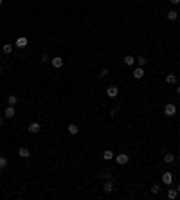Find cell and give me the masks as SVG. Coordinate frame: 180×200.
Here are the masks:
<instances>
[{"label":"cell","mask_w":180,"mask_h":200,"mask_svg":"<svg viewBox=\"0 0 180 200\" xmlns=\"http://www.w3.org/2000/svg\"><path fill=\"white\" fill-rule=\"evenodd\" d=\"M151 193H153V195H158V193H160V186H158V184H153V186H151Z\"/></svg>","instance_id":"7402d4cb"},{"label":"cell","mask_w":180,"mask_h":200,"mask_svg":"<svg viewBox=\"0 0 180 200\" xmlns=\"http://www.w3.org/2000/svg\"><path fill=\"white\" fill-rule=\"evenodd\" d=\"M113 161L117 162L119 166H124V164H128V161H130V157L126 155V153H119V155H115V157H113Z\"/></svg>","instance_id":"6da1fadb"},{"label":"cell","mask_w":180,"mask_h":200,"mask_svg":"<svg viewBox=\"0 0 180 200\" xmlns=\"http://www.w3.org/2000/svg\"><path fill=\"white\" fill-rule=\"evenodd\" d=\"M113 157H115V155H113L112 150H104V152H103V159H104V161H113Z\"/></svg>","instance_id":"8fae6325"},{"label":"cell","mask_w":180,"mask_h":200,"mask_svg":"<svg viewBox=\"0 0 180 200\" xmlns=\"http://www.w3.org/2000/svg\"><path fill=\"white\" fill-rule=\"evenodd\" d=\"M0 60H2V56H0Z\"/></svg>","instance_id":"d6a6232c"},{"label":"cell","mask_w":180,"mask_h":200,"mask_svg":"<svg viewBox=\"0 0 180 200\" xmlns=\"http://www.w3.org/2000/svg\"><path fill=\"white\" fill-rule=\"evenodd\" d=\"M166 83H169V85H175V83H176V76H175V74H167Z\"/></svg>","instance_id":"ac0fdd59"},{"label":"cell","mask_w":180,"mask_h":200,"mask_svg":"<svg viewBox=\"0 0 180 200\" xmlns=\"http://www.w3.org/2000/svg\"><path fill=\"white\" fill-rule=\"evenodd\" d=\"M176 11H175V9H171V11H167V20H171V22H175V20H176Z\"/></svg>","instance_id":"d6986e66"},{"label":"cell","mask_w":180,"mask_h":200,"mask_svg":"<svg viewBox=\"0 0 180 200\" xmlns=\"http://www.w3.org/2000/svg\"><path fill=\"white\" fill-rule=\"evenodd\" d=\"M6 166H7V159H6V157L2 155V157H0V170H4Z\"/></svg>","instance_id":"603a6c76"},{"label":"cell","mask_w":180,"mask_h":200,"mask_svg":"<svg viewBox=\"0 0 180 200\" xmlns=\"http://www.w3.org/2000/svg\"><path fill=\"white\" fill-rule=\"evenodd\" d=\"M135 61H137V58H133V56H130V54H128V56H124V63H126L128 67H132Z\"/></svg>","instance_id":"9a60e30c"},{"label":"cell","mask_w":180,"mask_h":200,"mask_svg":"<svg viewBox=\"0 0 180 200\" xmlns=\"http://www.w3.org/2000/svg\"><path fill=\"white\" fill-rule=\"evenodd\" d=\"M7 103L11 105V107H16V105H18V98L15 96V94H11V96L7 98Z\"/></svg>","instance_id":"5bb4252c"},{"label":"cell","mask_w":180,"mask_h":200,"mask_svg":"<svg viewBox=\"0 0 180 200\" xmlns=\"http://www.w3.org/2000/svg\"><path fill=\"white\" fill-rule=\"evenodd\" d=\"M40 60H41V63H47V61L50 60V56L47 54V52H43V54H41V58H40Z\"/></svg>","instance_id":"cb8c5ba5"},{"label":"cell","mask_w":180,"mask_h":200,"mask_svg":"<svg viewBox=\"0 0 180 200\" xmlns=\"http://www.w3.org/2000/svg\"><path fill=\"white\" fill-rule=\"evenodd\" d=\"M173 182V173H162V184H166V186H169Z\"/></svg>","instance_id":"52a82bcc"},{"label":"cell","mask_w":180,"mask_h":200,"mask_svg":"<svg viewBox=\"0 0 180 200\" xmlns=\"http://www.w3.org/2000/svg\"><path fill=\"white\" fill-rule=\"evenodd\" d=\"M106 96H108V98H117V96H119V87H108Z\"/></svg>","instance_id":"8992f818"},{"label":"cell","mask_w":180,"mask_h":200,"mask_svg":"<svg viewBox=\"0 0 180 200\" xmlns=\"http://www.w3.org/2000/svg\"><path fill=\"white\" fill-rule=\"evenodd\" d=\"M117 114H119V108H117V107H113V108L110 110V115H112V117H115Z\"/></svg>","instance_id":"484cf974"},{"label":"cell","mask_w":180,"mask_h":200,"mask_svg":"<svg viewBox=\"0 0 180 200\" xmlns=\"http://www.w3.org/2000/svg\"><path fill=\"white\" fill-rule=\"evenodd\" d=\"M176 114V107L173 103H167L166 107H164V115H167V117H173V115Z\"/></svg>","instance_id":"7a4b0ae2"},{"label":"cell","mask_w":180,"mask_h":200,"mask_svg":"<svg viewBox=\"0 0 180 200\" xmlns=\"http://www.w3.org/2000/svg\"><path fill=\"white\" fill-rule=\"evenodd\" d=\"M176 191H178V193H180V184H178V186H176Z\"/></svg>","instance_id":"4dcf8cb0"},{"label":"cell","mask_w":180,"mask_h":200,"mask_svg":"<svg viewBox=\"0 0 180 200\" xmlns=\"http://www.w3.org/2000/svg\"><path fill=\"white\" fill-rule=\"evenodd\" d=\"M29 132H31V133H38V132H40V123L33 121V123L29 124Z\"/></svg>","instance_id":"30bf717a"},{"label":"cell","mask_w":180,"mask_h":200,"mask_svg":"<svg viewBox=\"0 0 180 200\" xmlns=\"http://www.w3.org/2000/svg\"><path fill=\"white\" fill-rule=\"evenodd\" d=\"M162 161H164V162H166V164H171V162H173V161H175V155H173V153H166V155H164V159H162Z\"/></svg>","instance_id":"2e32d148"},{"label":"cell","mask_w":180,"mask_h":200,"mask_svg":"<svg viewBox=\"0 0 180 200\" xmlns=\"http://www.w3.org/2000/svg\"><path fill=\"white\" fill-rule=\"evenodd\" d=\"M167 198H171V200H175V198H178V191H176V189H169V191H167Z\"/></svg>","instance_id":"e0dca14e"},{"label":"cell","mask_w":180,"mask_h":200,"mask_svg":"<svg viewBox=\"0 0 180 200\" xmlns=\"http://www.w3.org/2000/svg\"><path fill=\"white\" fill-rule=\"evenodd\" d=\"M178 198H180V196H178Z\"/></svg>","instance_id":"836d02e7"},{"label":"cell","mask_w":180,"mask_h":200,"mask_svg":"<svg viewBox=\"0 0 180 200\" xmlns=\"http://www.w3.org/2000/svg\"><path fill=\"white\" fill-rule=\"evenodd\" d=\"M18 157H22V159H29L31 157V150L27 146H20L18 148Z\"/></svg>","instance_id":"277c9868"},{"label":"cell","mask_w":180,"mask_h":200,"mask_svg":"<svg viewBox=\"0 0 180 200\" xmlns=\"http://www.w3.org/2000/svg\"><path fill=\"white\" fill-rule=\"evenodd\" d=\"M27 44H29V40H27L25 36H20V38H16V41H15L16 49H25V47H27Z\"/></svg>","instance_id":"3957f363"},{"label":"cell","mask_w":180,"mask_h":200,"mask_svg":"<svg viewBox=\"0 0 180 200\" xmlns=\"http://www.w3.org/2000/svg\"><path fill=\"white\" fill-rule=\"evenodd\" d=\"M0 6H2V0H0Z\"/></svg>","instance_id":"1f68e13d"},{"label":"cell","mask_w":180,"mask_h":200,"mask_svg":"<svg viewBox=\"0 0 180 200\" xmlns=\"http://www.w3.org/2000/svg\"><path fill=\"white\" fill-rule=\"evenodd\" d=\"M67 130H69V133H70V135H78V132H79V128H78V126L74 124V123H72V124H69V128H67Z\"/></svg>","instance_id":"4fadbf2b"},{"label":"cell","mask_w":180,"mask_h":200,"mask_svg":"<svg viewBox=\"0 0 180 200\" xmlns=\"http://www.w3.org/2000/svg\"><path fill=\"white\" fill-rule=\"evenodd\" d=\"M50 63H52V67H54V69H61V67H63V58L56 56V58L50 60Z\"/></svg>","instance_id":"ba28073f"},{"label":"cell","mask_w":180,"mask_h":200,"mask_svg":"<svg viewBox=\"0 0 180 200\" xmlns=\"http://www.w3.org/2000/svg\"><path fill=\"white\" fill-rule=\"evenodd\" d=\"M11 52H13V47L9 44H4V54H11Z\"/></svg>","instance_id":"44dd1931"},{"label":"cell","mask_w":180,"mask_h":200,"mask_svg":"<svg viewBox=\"0 0 180 200\" xmlns=\"http://www.w3.org/2000/svg\"><path fill=\"white\" fill-rule=\"evenodd\" d=\"M4 124V115H0V126Z\"/></svg>","instance_id":"f1b7e54d"},{"label":"cell","mask_w":180,"mask_h":200,"mask_svg":"<svg viewBox=\"0 0 180 200\" xmlns=\"http://www.w3.org/2000/svg\"><path fill=\"white\" fill-rule=\"evenodd\" d=\"M176 94H178V96H180V87H176Z\"/></svg>","instance_id":"f546056e"},{"label":"cell","mask_w":180,"mask_h":200,"mask_svg":"<svg viewBox=\"0 0 180 200\" xmlns=\"http://www.w3.org/2000/svg\"><path fill=\"white\" fill-rule=\"evenodd\" d=\"M106 76H108V69H103L99 72V78H106Z\"/></svg>","instance_id":"4316f807"},{"label":"cell","mask_w":180,"mask_h":200,"mask_svg":"<svg viewBox=\"0 0 180 200\" xmlns=\"http://www.w3.org/2000/svg\"><path fill=\"white\" fill-rule=\"evenodd\" d=\"M16 115V110H15V107H11V105H9V107L4 110V117H7V119H13Z\"/></svg>","instance_id":"5b68a950"},{"label":"cell","mask_w":180,"mask_h":200,"mask_svg":"<svg viewBox=\"0 0 180 200\" xmlns=\"http://www.w3.org/2000/svg\"><path fill=\"white\" fill-rule=\"evenodd\" d=\"M110 178H112V173L110 171H104L103 173V180H110Z\"/></svg>","instance_id":"d4e9b609"},{"label":"cell","mask_w":180,"mask_h":200,"mask_svg":"<svg viewBox=\"0 0 180 200\" xmlns=\"http://www.w3.org/2000/svg\"><path fill=\"white\" fill-rule=\"evenodd\" d=\"M137 63H139L141 67H146V65H148V58H144V56H139V58H137Z\"/></svg>","instance_id":"ffe728a7"},{"label":"cell","mask_w":180,"mask_h":200,"mask_svg":"<svg viewBox=\"0 0 180 200\" xmlns=\"http://www.w3.org/2000/svg\"><path fill=\"white\" fill-rule=\"evenodd\" d=\"M103 189H104V193H112V191H113V182H112V180H106Z\"/></svg>","instance_id":"7c38bea8"},{"label":"cell","mask_w":180,"mask_h":200,"mask_svg":"<svg viewBox=\"0 0 180 200\" xmlns=\"http://www.w3.org/2000/svg\"><path fill=\"white\" fill-rule=\"evenodd\" d=\"M169 2H171V4H175V6H178V4H180V0H169Z\"/></svg>","instance_id":"83f0119b"},{"label":"cell","mask_w":180,"mask_h":200,"mask_svg":"<svg viewBox=\"0 0 180 200\" xmlns=\"http://www.w3.org/2000/svg\"><path fill=\"white\" fill-rule=\"evenodd\" d=\"M144 76V67H137V69H133V78L135 79H141Z\"/></svg>","instance_id":"9c48e42d"}]
</instances>
